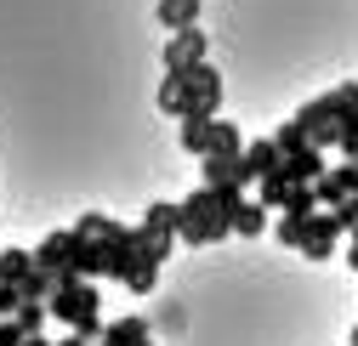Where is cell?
<instances>
[{
	"label": "cell",
	"mask_w": 358,
	"mask_h": 346,
	"mask_svg": "<svg viewBox=\"0 0 358 346\" xmlns=\"http://www.w3.org/2000/svg\"><path fill=\"white\" fill-rule=\"evenodd\" d=\"M176 204H182V227H176V239H182V244L234 239V216H228V204H222L216 188H194L188 199H176Z\"/></svg>",
	"instance_id": "cell-1"
},
{
	"label": "cell",
	"mask_w": 358,
	"mask_h": 346,
	"mask_svg": "<svg viewBox=\"0 0 358 346\" xmlns=\"http://www.w3.org/2000/svg\"><path fill=\"white\" fill-rule=\"evenodd\" d=\"M52 307V324H85V318H103V289L92 284V278H80V273H63V284H57V295L46 301Z\"/></svg>",
	"instance_id": "cell-2"
},
{
	"label": "cell",
	"mask_w": 358,
	"mask_h": 346,
	"mask_svg": "<svg viewBox=\"0 0 358 346\" xmlns=\"http://www.w3.org/2000/svg\"><path fill=\"white\" fill-rule=\"evenodd\" d=\"M216 108H222V74L210 63H194L188 80H182V119L188 114H210L216 119Z\"/></svg>",
	"instance_id": "cell-3"
},
{
	"label": "cell",
	"mask_w": 358,
	"mask_h": 346,
	"mask_svg": "<svg viewBox=\"0 0 358 346\" xmlns=\"http://www.w3.org/2000/svg\"><path fill=\"white\" fill-rule=\"evenodd\" d=\"M103 255H108V273L103 278H131L137 273V255H143V227H114L108 239H103Z\"/></svg>",
	"instance_id": "cell-4"
},
{
	"label": "cell",
	"mask_w": 358,
	"mask_h": 346,
	"mask_svg": "<svg viewBox=\"0 0 358 346\" xmlns=\"http://www.w3.org/2000/svg\"><path fill=\"white\" fill-rule=\"evenodd\" d=\"M176 227H182V204L154 199V204H148V216H143V244H148V250H159V255H171Z\"/></svg>",
	"instance_id": "cell-5"
},
{
	"label": "cell",
	"mask_w": 358,
	"mask_h": 346,
	"mask_svg": "<svg viewBox=\"0 0 358 346\" xmlns=\"http://www.w3.org/2000/svg\"><path fill=\"white\" fill-rule=\"evenodd\" d=\"M205 52H210V40H205V29L194 23V29H176L171 40H165V74H188L194 63H205Z\"/></svg>",
	"instance_id": "cell-6"
},
{
	"label": "cell",
	"mask_w": 358,
	"mask_h": 346,
	"mask_svg": "<svg viewBox=\"0 0 358 346\" xmlns=\"http://www.w3.org/2000/svg\"><path fill=\"white\" fill-rule=\"evenodd\" d=\"M341 216L336 210H319V216H307V239H301V255L307 262H330L336 255V239H341Z\"/></svg>",
	"instance_id": "cell-7"
},
{
	"label": "cell",
	"mask_w": 358,
	"mask_h": 346,
	"mask_svg": "<svg viewBox=\"0 0 358 346\" xmlns=\"http://www.w3.org/2000/svg\"><path fill=\"white\" fill-rule=\"evenodd\" d=\"M313 188H319V204H324V210H336V204H347V199L358 193V165H352V159H341V165H330V170H324V176L313 182Z\"/></svg>",
	"instance_id": "cell-8"
},
{
	"label": "cell",
	"mask_w": 358,
	"mask_h": 346,
	"mask_svg": "<svg viewBox=\"0 0 358 346\" xmlns=\"http://www.w3.org/2000/svg\"><path fill=\"white\" fill-rule=\"evenodd\" d=\"M205 188H250L256 176L245 170V153H205Z\"/></svg>",
	"instance_id": "cell-9"
},
{
	"label": "cell",
	"mask_w": 358,
	"mask_h": 346,
	"mask_svg": "<svg viewBox=\"0 0 358 346\" xmlns=\"http://www.w3.org/2000/svg\"><path fill=\"white\" fill-rule=\"evenodd\" d=\"M324 170H330V159H324L319 142H301L296 153H285V176H290V182H319Z\"/></svg>",
	"instance_id": "cell-10"
},
{
	"label": "cell",
	"mask_w": 358,
	"mask_h": 346,
	"mask_svg": "<svg viewBox=\"0 0 358 346\" xmlns=\"http://www.w3.org/2000/svg\"><path fill=\"white\" fill-rule=\"evenodd\" d=\"M74 244H80V233L63 227V233H52V239H40V244H34V262H40V267H52V273H63V267H69V255H74Z\"/></svg>",
	"instance_id": "cell-11"
},
{
	"label": "cell",
	"mask_w": 358,
	"mask_h": 346,
	"mask_svg": "<svg viewBox=\"0 0 358 346\" xmlns=\"http://www.w3.org/2000/svg\"><path fill=\"white\" fill-rule=\"evenodd\" d=\"M63 273H80V278H103V273H108V255H103V239H80Z\"/></svg>",
	"instance_id": "cell-12"
},
{
	"label": "cell",
	"mask_w": 358,
	"mask_h": 346,
	"mask_svg": "<svg viewBox=\"0 0 358 346\" xmlns=\"http://www.w3.org/2000/svg\"><path fill=\"white\" fill-rule=\"evenodd\" d=\"M285 165V148H279V137H262V142H250L245 148V170L262 182V176H273V170Z\"/></svg>",
	"instance_id": "cell-13"
},
{
	"label": "cell",
	"mask_w": 358,
	"mask_h": 346,
	"mask_svg": "<svg viewBox=\"0 0 358 346\" xmlns=\"http://www.w3.org/2000/svg\"><path fill=\"white\" fill-rule=\"evenodd\" d=\"M296 188H301V182H290V176H285V165H279L273 176H262V182H256V199H262L267 210H290V199H296Z\"/></svg>",
	"instance_id": "cell-14"
},
{
	"label": "cell",
	"mask_w": 358,
	"mask_h": 346,
	"mask_svg": "<svg viewBox=\"0 0 358 346\" xmlns=\"http://www.w3.org/2000/svg\"><path fill=\"white\" fill-rule=\"evenodd\" d=\"M267 233V204L262 199H239L234 204V239H262Z\"/></svg>",
	"instance_id": "cell-15"
},
{
	"label": "cell",
	"mask_w": 358,
	"mask_h": 346,
	"mask_svg": "<svg viewBox=\"0 0 358 346\" xmlns=\"http://www.w3.org/2000/svg\"><path fill=\"white\" fill-rule=\"evenodd\" d=\"M154 335H148V318H114L108 329H103V346H148Z\"/></svg>",
	"instance_id": "cell-16"
},
{
	"label": "cell",
	"mask_w": 358,
	"mask_h": 346,
	"mask_svg": "<svg viewBox=\"0 0 358 346\" xmlns=\"http://www.w3.org/2000/svg\"><path fill=\"white\" fill-rule=\"evenodd\" d=\"M290 119L301 125V131H307V137H319V131H324V125L336 119V103H330V91H324V97H313V103H301V108H296Z\"/></svg>",
	"instance_id": "cell-17"
},
{
	"label": "cell",
	"mask_w": 358,
	"mask_h": 346,
	"mask_svg": "<svg viewBox=\"0 0 358 346\" xmlns=\"http://www.w3.org/2000/svg\"><path fill=\"white\" fill-rule=\"evenodd\" d=\"M154 12H159V29L176 34V29H194L199 23V0H159Z\"/></svg>",
	"instance_id": "cell-18"
},
{
	"label": "cell",
	"mask_w": 358,
	"mask_h": 346,
	"mask_svg": "<svg viewBox=\"0 0 358 346\" xmlns=\"http://www.w3.org/2000/svg\"><path fill=\"white\" fill-rule=\"evenodd\" d=\"M159 267H165V255L143 244V255H137V273H131V278H125V289H137V295H148V289L159 284Z\"/></svg>",
	"instance_id": "cell-19"
},
{
	"label": "cell",
	"mask_w": 358,
	"mask_h": 346,
	"mask_svg": "<svg viewBox=\"0 0 358 346\" xmlns=\"http://www.w3.org/2000/svg\"><path fill=\"white\" fill-rule=\"evenodd\" d=\"M34 267H40L34 250H0V284H23Z\"/></svg>",
	"instance_id": "cell-20"
},
{
	"label": "cell",
	"mask_w": 358,
	"mask_h": 346,
	"mask_svg": "<svg viewBox=\"0 0 358 346\" xmlns=\"http://www.w3.org/2000/svg\"><path fill=\"white\" fill-rule=\"evenodd\" d=\"M205 153H245V137L234 119H210V148Z\"/></svg>",
	"instance_id": "cell-21"
},
{
	"label": "cell",
	"mask_w": 358,
	"mask_h": 346,
	"mask_svg": "<svg viewBox=\"0 0 358 346\" xmlns=\"http://www.w3.org/2000/svg\"><path fill=\"white\" fill-rule=\"evenodd\" d=\"M182 148L205 159V148H210V114H188L182 119Z\"/></svg>",
	"instance_id": "cell-22"
},
{
	"label": "cell",
	"mask_w": 358,
	"mask_h": 346,
	"mask_svg": "<svg viewBox=\"0 0 358 346\" xmlns=\"http://www.w3.org/2000/svg\"><path fill=\"white\" fill-rule=\"evenodd\" d=\"M17 324H23L29 335H40V329L52 324V307H46V301H23V307H17Z\"/></svg>",
	"instance_id": "cell-23"
},
{
	"label": "cell",
	"mask_w": 358,
	"mask_h": 346,
	"mask_svg": "<svg viewBox=\"0 0 358 346\" xmlns=\"http://www.w3.org/2000/svg\"><path fill=\"white\" fill-rule=\"evenodd\" d=\"M273 239L290 244V250H301V239H307V216H290V210H285V222L273 227Z\"/></svg>",
	"instance_id": "cell-24"
},
{
	"label": "cell",
	"mask_w": 358,
	"mask_h": 346,
	"mask_svg": "<svg viewBox=\"0 0 358 346\" xmlns=\"http://www.w3.org/2000/svg\"><path fill=\"white\" fill-rule=\"evenodd\" d=\"M74 233H80V239H108V233H114V222H108L103 210H85L80 222H74Z\"/></svg>",
	"instance_id": "cell-25"
},
{
	"label": "cell",
	"mask_w": 358,
	"mask_h": 346,
	"mask_svg": "<svg viewBox=\"0 0 358 346\" xmlns=\"http://www.w3.org/2000/svg\"><path fill=\"white\" fill-rule=\"evenodd\" d=\"M273 137H279V148H285V153H296L301 142H313V137L301 131V125H296V119H285V125H279V131H273Z\"/></svg>",
	"instance_id": "cell-26"
},
{
	"label": "cell",
	"mask_w": 358,
	"mask_h": 346,
	"mask_svg": "<svg viewBox=\"0 0 358 346\" xmlns=\"http://www.w3.org/2000/svg\"><path fill=\"white\" fill-rule=\"evenodd\" d=\"M23 284H0V318H17V307H23Z\"/></svg>",
	"instance_id": "cell-27"
},
{
	"label": "cell",
	"mask_w": 358,
	"mask_h": 346,
	"mask_svg": "<svg viewBox=\"0 0 358 346\" xmlns=\"http://www.w3.org/2000/svg\"><path fill=\"white\" fill-rule=\"evenodd\" d=\"M23 340H29V329L17 318H0V346H23Z\"/></svg>",
	"instance_id": "cell-28"
},
{
	"label": "cell",
	"mask_w": 358,
	"mask_h": 346,
	"mask_svg": "<svg viewBox=\"0 0 358 346\" xmlns=\"http://www.w3.org/2000/svg\"><path fill=\"white\" fill-rule=\"evenodd\" d=\"M336 216H341V227H347V233H358V193H352L347 204H336Z\"/></svg>",
	"instance_id": "cell-29"
},
{
	"label": "cell",
	"mask_w": 358,
	"mask_h": 346,
	"mask_svg": "<svg viewBox=\"0 0 358 346\" xmlns=\"http://www.w3.org/2000/svg\"><path fill=\"white\" fill-rule=\"evenodd\" d=\"M347 267L358 273V233H352V244H347Z\"/></svg>",
	"instance_id": "cell-30"
},
{
	"label": "cell",
	"mask_w": 358,
	"mask_h": 346,
	"mask_svg": "<svg viewBox=\"0 0 358 346\" xmlns=\"http://www.w3.org/2000/svg\"><path fill=\"white\" fill-rule=\"evenodd\" d=\"M23 346H52V340H46V329H40V335H29V340H23Z\"/></svg>",
	"instance_id": "cell-31"
},
{
	"label": "cell",
	"mask_w": 358,
	"mask_h": 346,
	"mask_svg": "<svg viewBox=\"0 0 358 346\" xmlns=\"http://www.w3.org/2000/svg\"><path fill=\"white\" fill-rule=\"evenodd\" d=\"M352 346H358V324H352Z\"/></svg>",
	"instance_id": "cell-32"
},
{
	"label": "cell",
	"mask_w": 358,
	"mask_h": 346,
	"mask_svg": "<svg viewBox=\"0 0 358 346\" xmlns=\"http://www.w3.org/2000/svg\"><path fill=\"white\" fill-rule=\"evenodd\" d=\"M97 346H103V340H97Z\"/></svg>",
	"instance_id": "cell-33"
}]
</instances>
